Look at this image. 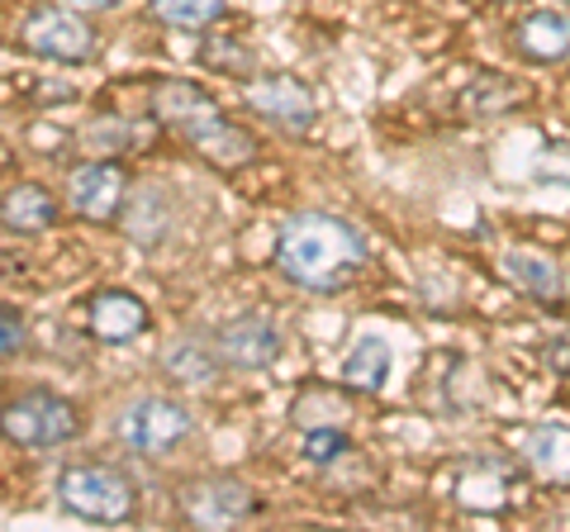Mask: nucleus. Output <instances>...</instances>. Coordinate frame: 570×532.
I'll use <instances>...</instances> for the list:
<instances>
[{"instance_id":"9b49d317","label":"nucleus","mask_w":570,"mask_h":532,"mask_svg":"<svg viewBox=\"0 0 570 532\" xmlns=\"http://www.w3.org/2000/svg\"><path fill=\"white\" fill-rule=\"evenodd\" d=\"M148 324H153V314L134 290H100V295H91V333H96V343L124 347V343L142 338Z\"/></svg>"},{"instance_id":"6ab92c4d","label":"nucleus","mask_w":570,"mask_h":532,"mask_svg":"<svg viewBox=\"0 0 570 532\" xmlns=\"http://www.w3.org/2000/svg\"><path fill=\"white\" fill-rule=\"evenodd\" d=\"M456 504L461 509H475V513H499L509 504V490H504V481H499L494 471H466L456 481Z\"/></svg>"},{"instance_id":"f257e3e1","label":"nucleus","mask_w":570,"mask_h":532,"mask_svg":"<svg viewBox=\"0 0 570 532\" xmlns=\"http://www.w3.org/2000/svg\"><path fill=\"white\" fill-rule=\"evenodd\" d=\"M366 257V238L347 219L324 215V209L291 215L276 238V266L285 272V280L305 290H343L347 280L362 276Z\"/></svg>"},{"instance_id":"f03ea898","label":"nucleus","mask_w":570,"mask_h":532,"mask_svg":"<svg viewBox=\"0 0 570 532\" xmlns=\"http://www.w3.org/2000/svg\"><path fill=\"white\" fill-rule=\"evenodd\" d=\"M153 115L163 119L171 134H181L200 157H209L214 167H243L257 157V138L243 134L234 119H224V110L195 81H157Z\"/></svg>"},{"instance_id":"b1692460","label":"nucleus","mask_w":570,"mask_h":532,"mask_svg":"<svg viewBox=\"0 0 570 532\" xmlns=\"http://www.w3.org/2000/svg\"><path fill=\"white\" fill-rule=\"evenodd\" d=\"M67 6H81V10H115L119 0H67Z\"/></svg>"},{"instance_id":"20e7f679","label":"nucleus","mask_w":570,"mask_h":532,"mask_svg":"<svg viewBox=\"0 0 570 532\" xmlns=\"http://www.w3.org/2000/svg\"><path fill=\"white\" fill-rule=\"evenodd\" d=\"M0 437L29 452H48V447H67L81 437V410L52 390H29V395L10 400L0 410Z\"/></svg>"},{"instance_id":"f3484780","label":"nucleus","mask_w":570,"mask_h":532,"mask_svg":"<svg viewBox=\"0 0 570 532\" xmlns=\"http://www.w3.org/2000/svg\"><path fill=\"white\" fill-rule=\"evenodd\" d=\"M219 347L205 343V338H181L171 352H167V376L186 381V385H205L219 376Z\"/></svg>"},{"instance_id":"2eb2a0df","label":"nucleus","mask_w":570,"mask_h":532,"mask_svg":"<svg viewBox=\"0 0 570 532\" xmlns=\"http://www.w3.org/2000/svg\"><path fill=\"white\" fill-rule=\"evenodd\" d=\"M0 224L10 228V234H43L48 224H58V200L33 186V181H20L0 195Z\"/></svg>"},{"instance_id":"412c9836","label":"nucleus","mask_w":570,"mask_h":532,"mask_svg":"<svg viewBox=\"0 0 570 532\" xmlns=\"http://www.w3.org/2000/svg\"><path fill=\"white\" fill-rule=\"evenodd\" d=\"M343 452H352L343 428H309L305 433V456L314 461V466H328V461H337Z\"/></svg>"},{"instance_id":"7ed1b4c3","label":"nucleus","mask_w":570,"mask_h":532,"mask_svg":"<svg viewBox=\"0 0 570 532\" xmlns=\"http://www.w3.org/2000/svg\"><path fill=\"white\" fill-rule=\"evenodd\" d=\"M58 504L86 523H129L138 509V485L115 466L81 461L58 475Z\"/></svg>"},{"instance_id":"aec40b11","label":"nucleus","mask_w":570,"mask_h":532,"mask_svg":"<svg viewBox=\"0 0 570 532\" xmlns=\"http://www.w3.org/2000/svg\"><path fill=\"white\" fill-rule=\"evenodd\" d=\"M291 418L299 423V428H343V418H347V404L337 400V395H328V390H305V395L295 400V410H291Z\"/></svg>"},{"instance_id":"f8f14e48","label":"nucleus","mask_w":570,"mask_h":532,"mask_svg":"<svg viewBox=\"0 0 570 532\" xmlns=\"http://www.w3.org/2000/svg\"><path fill=\"white\" fill-rule=\"evenodd\" d=\"M513 48H519L523 62H566L570 58V14L561 10H532L513 29Z\"/></svg>"},{"instance_id":"423d86ee","label":"nucleus","mask_w":570,"mask_h":532,"mask_svg":"<svg viewBox=\"0 0 570 532\" xmlns=\"http://www.w3.org/2000/svg\"><path fill=\"white\" fill-rule=\"evenodd\" d=\"M20 48L43 62H91L96 58V29L62 6H39L24 14Z\"/></svg>"},{"instance_id":"9d476101","label":"nucleus","mask_w":570,"mask_h":532,"mask_svg":"<svg viewBox=\"0 0 570 532\" xmlns=\"http://www.w3.org/2000/svg\"><path fill=\"white\" fill-rule=\"evenodd\" d=\"M253 490L243 481H228V475H214V481H195L181 490V509L190 523L200 528H234L253 513Z\"/></svg>"},{"instance_id":"4468645a","label":"nucleus","mask_w":570,"mask_h":532,"mask_svg":"<svg viewBox=\"0 0 570 532\" xmlns=\"http://www.w3.org/2000/svg\"><path fill=\"white\" fill-rule=\"evenodd\" d=\"M523 461L538 481L570 485V428H561V423H538V428H528Z\"/></svg>"},{"instance_id":"6e6552de","label":"nucleus","mask_w":570,"mask_h":532,"mask_svg":"<svg viewBox=\"0 0 570 532\" xmlns=\"http://www.w3.org/2000/svg\"><path fill=\"white\" fill-rule=\"evenodd\" d=\"M67 205L86 224H115L129 205V171L119 162H81L67 176Z\"/></svg>"},{"instance_id":"ddd939ff","label":"nucleus","mask_w":570,"mask_h":532,"mask_svg":"<svg viewBox=\"0 0 570 532\" xmlns=\"http://www.w3.org/2000/svg\"><path fill=\"white\" fill-rule=\"evenodd\" d=\"M504 276L519 286L523 295H532L538 305H561L566 299V276L561 266L542 257V253H528V247H513V253L504 257Z\"/></svg>"},{"instance_id":"dca6fc26","label":"nucleus","mask_w":570,"mask_h":532,"mask_svg":"<svg viewBox=\"0 0 570 532\" xmlns=\"http://www.w3.org/2000/svg\"><path fill=\"white\" fill-rule=\"evenodd\" d=\"M385 376H390V343H385V338H362V343L347 352L343 381H347L352 390H362V395H381Z\"/></svg>"},{"instance_id":"0eeeda50","label":"nucleus","mask_w":570,"mask_h":532,"mask_svg":"<svg viewBox=\"0 0 570 532\" xmlns=\"http://www.w3.org/2000/svg\"><path fill=\"white\" fill-rule=\"evenodd\" d=\"M243 105H247L253 115L272 119L276 129H285V134H305V129H314V119H318L314 91H309V86L299 81V77H285V72L247 81V86H243Z\"/></svg>"},{"instance_id":"5701e85b","label":"nucleus","mask_w":570,"mask_h":532,"mask_svg":"<svg viewBox=\"0 0 570 532\" xmlns=\"http://www.w3.org/2000/svg\"><path fill=\"white\" fill-rule=\"evenodd\" d=\"M547 366H551V376L570 381V333H561V338L547 343Z\"/></svg>"},{"instance_id":"39448f33","label":"nucleus","mask_w":570,"mask_h":532,"mask_svg":"<svg viewBox=\"0 0 570 532\" xmlns=\"http://www.w3.org/2000/svg\"><path fill=\"white\" fill-rule=\"evenodd\" d=\"M115 437L138 456H167L190 437V410L167 395H142L115 418Z\"/></svg>"},{"instance_id":"a211bd4d","label":"nucleus","mask_w":570,"mask_h":532,"mask_svg":"<svg viewBox=\"0 0 570 532\" xmlns=\"http://www.w3.org/2000/svg\"><path fill=\"white\" fill-rule=\"evenodd\" d=\"M153 20L157 24H167V29H209V24H219L224 20V10H228V0H153Z\"/></svg>"},{"instance_id":"1a4fd4ad","label":"nucleus","mask_w":570,"mask_h":532,"mask_svg":"<svg viewBox=\"0 0 570 532\" xmlns=\"http://www.w3.org/2000/svg\"><path fill=\"white\" fill-rule=\"evenodd\" d=\"M214 347H219V362L234 366V371H262V366H276L281 357V328L262 314H243V318H228V324L214 333Z\"/></svg>"},{"instance_id":"4be33fe9","label":"nucleus","mask_w":570,"mask_h":532,"mask_svg":"<svg viewBox=\"0 0 570 532\" xmlns=\"http://www.w3.org/2000/svg\"><path fill=\"white\" fill-rule=\"evenodd\" d=\"M20 347H24V318L20 309L0 305V357H14Z\"/></svg>"}]
</instances>
